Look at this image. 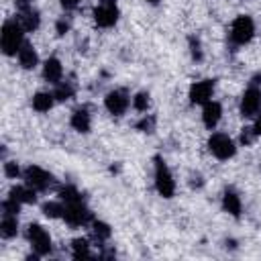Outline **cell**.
<instances>
[{
	"instance_id": "f1b7e54d",
	"label": "cell",
	"mask_w": 261,
	"mask_h": 261,
	"mask_svg": "<svg viewBox=\"0 0 261 261\" xmlns=\"http://www.w3.org/2000/svg\"><path fill=\"white\" fill-rule=\"evenodd\" d=\"M255 139H257V135H255L253 126H245V128L241 130V143H243L245 147H247V145H251Z\"/></svg>"
},
{
	"instance_id": "d4e9b609",
	"label": "cell",
	"mask_w": 261,
	"mask_h": 261,
	"mask_svg": "<svg viewBox=\"0 0 261 261\" xmlns=\"http://www.w3.org/2000/svg\"><path fill=\"white\" fill-rule=\"evenodd\" d=\"M133 108L139 110V112H147V108H149V94H147V92L135 94V98H133Z\"/></svg>"
},
{
	"instance_id": "83f0119b",
	"label": "cell",
	"mask_w": 261,
	"mask_h": 261,
	"mask_svg": "<svg viewBox=\"0 0 261 261\" xmlns=\"http://www.w3.org/2000/svg\"><path fill=\"white\" fill-rule=\"evenodd\" d=\"M4 175L10 177V179H16V177L20 175L18 163H16V161H6V163H4Z\"/></svg>"
},
{
	"instance_id": "44dd1931",
	"label": "cell",
	"mask_w": 261,
	"mask_h": 261,
	"mask_svg": "<svg viewBox=\"0 0 261 261\" xmlns=\"http://www.w3.org/2000/svg\"><path fill=\"white\" fill-rule=\"evenodd\" d=\"M63 212H65V206H63V202L59 200H51V202H45L43 204V214L47 216V218H63Z\"/></svg>"
},
{
	"instance_id": "e0dca14e",
	"label": "cell",
	"mask_w": 261,
	"mask_h": 261,
	"mask_svg": "<svg viewBox=\"0 0 261 261\" xmlns=\"http://www.w3.org/2000/svg\"><path fill=\"white\" fill-rule=\"evenodd\" d=\"M8 196L12 200H16L18 204H35L37 202V190H33L31 186L22 184V186H12Z\"/></svg>"
},
{
	"instance_id": "cb8c5ba5",
	"label": "cell",
	"mask_w": 261,
	"mask_h": 261,
	"mask_svg": "<svg viewBox=\"0 0 261 261\" xmlns=\"http://www.w3.org/2000/svg\"><path fill=\"white\" fill-rule=\"evenodd\" d=\"M71 255L75 259L90 257V243H88V239H73L71 241Z\"/></svg>"
},
{
	"instance_id": "4316f807",
	"label": "cell",
	"mask_w": 261,
	"mask_h": 261,
	"mask_svg": "<svg viewBox=\"0 0 261 261\" xmlns=\"http://www.w3.org/2000/svg\"><path fill=\"white\" fill-rule=\"evenodd\" d=\"M137 128L143 130V133H153V128H155V118H153L151 114H149V116L145 114V116L137 122Z\"/></svg>"
},
{
	"instance_id": "52a82bcc",
	"label": "cell",
	"mask_w": 261,
	"mask_h": 261,
	"mask_svg": "<svg viewBox=\"0 0 261 261\" xmlns=\"http://www.w3.org/2000/svg\"><path fill=\"white\" fill-rule=\"evenodd\" d=\"M22 177H24V184L31 186L37 192H47L53 184V175L49 171H45L43 167H39V165H29L22 171Z\"/></svg>"
},
{
	"instance_id": "836d02e7",
	"label": "cell",
	"mask_w": 261,
	"mask_h": 261,
	"mask_svg": "<svg viewBox=\"0 0 261 261\" xmlns=\"http://www.w3.org/2000/svg\"><path fill=\"white\" fill-rule=\"evenodd\" d=\"M251 86H257V88L261 86V73H257V75L251 80Z\"/></svg>"
},
{
	"instance_id": "9a60e30c",
	"label": "cell",
	"mask_w": 261,
	"mask_h": 261,
	"mask_svg": "<svg viewBox=\"0 0 261 261\" xmlns=\"http://www.w3.org/2000/svg\"><path fill=\"white\" fill-rule=\"evenodd\" d=\"M43 77L45 82L49 84H59L61 77H63V67H61V61L57 57H49L45 63H43Z\"/></svg>"
},
{
	"instance_id": "d6a6232c",
	"label": "cell",
	"mask_w": 261,
	"mask_h": 261,
	"mask_svg": "<svg viewBox=\"0 0 261 261\" xmlns=\"http://www.w3.org/2000/svg\"><path fill=\"white\" fill-rule=\"evenodd\" d=\"M253 130H255V135H257V137H261V110H259V112H257V116H255Z\"/></svg>"
},
{
	"instance_id": "d6986e66",
	"label": "cell",
	"mask_w": 261,
	"mask_h": 261,
	"mask_svg": "<svg viewBox=\"0 0 261 261\" xmlns=\"http://www.w3.org/2000/svg\"><path fill=\"white\" fill-rule=\"evenodd\" d=\"M53 102H55V96H53V92L49 94V92H37L35 96H33V110H37V112H49L51 108H53Z\"/></svg>"
},
{
	"instance_id": "f546056e",
	"label": "cell",
	"mask_w": 261,
	"mask_h": 261,
	"mask_svg": "<svg viewBox=\"0 0 261 261\" xmlns=\"http://www.w3.org/2000/svg\"><path fill=\"white\" fill-rule=\"evenodd\" d=\"M190 49H192V57L196 59V61H200L202 59V49H200V41L198 39H190Z\"/></svg>"
},
{
	"instance_id": "ffe728a7",
	"label": "cell",
	"mask_w": 261,
	"mask_h": 261,
	"mask_svg": "<svg viewBox=\"0 0 261 261\" xmlns=\"http://www.w3.org/2000/svg\"><path fill=\"white\" fill-rule=\"evenodd\" d=\"M18 232V218L16 214H2V222H0V234L2 239H12Z\"/></svg>"
},
{
	"instance_id": "6da1fadb",
	"label": "cell",
	"mask_w": 261,
	"mask_h": 261,
	"mask_svg": "<svg viewBox=\"0 0 261 261\" xmlns=\"http://www.w3.org/2000/svg\"><path fill=\"white\" fill-rule=\"evenodd\" d=\"M0 43L4 55H18L20 47L24 45V27L20 24L18 18H8L2 24L0 33Z\"/></svg>"
},
{
	"instance_id": "5bb4252c",
	"label": "cell",
	"mask_w": 261,
	"mask_h": 261,
	"mask_svg": "<svg viewBox=\"0 0 261 261\" xmlns=\"http://www.w3.org/2000/svg\"><path fill=\"white\" fill-rule=\"evenodd\" d=\"M69 124L73 130L77 133H90L92 128V116H90V110L86 106H80L71 112V118H69Z\"/></svg>"
},
{
	"instance_id": "2e32d148",
	"label": "cell",
	"mask_w": 261,
	"mask_h": 261,
	"mask_svg": "<svg viewBox=\"0 0 261 261\" xmlns=\"http://www.w3.org/2000/svg\"><path fill=\"white\" fill-rule=\"evenodd\" d=\"M222 210H224V212H228V214H230V216H234V218H239V216H241V210H243L241 196H239L234 190H230V188L222 194Z\"/></svg>"
},
{
	"instance_id": "5b68a950",
	"label": "cell",
	"mask_w": 261,
	"mask_h": 261,
	"mask_svg": "<svg viewBox=\"0 0 261 261\" xmlns=\"http://www.w3.org/2000/svg\"><path fill=\"white\" fill-rule=\"evenodd\" d=\"M255 35V22L251 16L241 14L230 24V41L234 45H247Z\"/></svg>"
},
{
	"instance_id": "1f68e13d",
	"label": "cell",
	"mask_w": 261,
	"mask_h": 261,
	"mask_svg": "<svg viewBox=\"0 0 261 261\" xmlns=\"http://www.w3.org/2000/svg\"><path fill=\"white\" fill-rule=\"evenodd\" d=\"M80 2L82 0H61V8L63 10H73V8H77Z\"/></svg>"
},
{
	"instance_id": "603a6c76",
	"label": "cell",
	"mask_w": 261,
	"mask_h": 261,
	"mask_svg": "<svg viewBox=\"0 0 261 261\" xmlns=\"http://www.w3.org/2000/svg\"><path fill=\"white\" fill-rule=\"evenodd\" d=\"M92 232H94V237H96V241H98V243L108 241V239H110V234H112L110 226H108L106 222H100V220H92Z\"/></svg>"
},
{
	"instance_id": "30bf717a",
	"label": "cell",
	"mask_w": 261,
	"mask_h": 261,
	"mask_svg": "<svg viewBox=\"0 0 261 261\" xmlns=\"http://www.w3.org/2000/svg\"><path fill=\"white\" fill-rule=\"evenodd\" d=\"M261 110V90L257 86H249L241 98V114L245 118H255Z\"/></svg>"
},
{
	"instance_id": "9c48e42d",
	"label": "cell",
	"mask_w": 261,
	"mask_h": 261,
	"mask_svg": "<svg viewBox=\"0 0 261 261\" xmlns=\"http://www.w3.org/2000/svg\"><path fill=\"white\" fill-rule=\"evenodd\" d=\"M16 12H18V20L24 27V31H37L41 24V16L39 10L33 8V4L29 0H16Z\"/></svg>"
},
{
	"instance_id": "ba28073f",
	"label": "cell",
	"mask_w": 261,
	"mask_h": 261,
	"mask_svg": "<svg viewBox=\"0 0 261 261\" xmlns=\"http://www.w3.org/2000/svg\"><path fill=\"white\" fill-rule=\"evenodd\" d=\"M130 96L126 94V90H112L106 94L104 98V106L110 114L114 116H122L126 110H128V104H130Z\"/></svg>"
},
{
	"instance_id": "8992f818",
	"label": "cell",
	"mask_w": 261,
	"mask_h": 261,
	"mask_svg": "<svg viewBox=\"0 0 261 261\" xmlns=\"http://www.w3.org/2000/svg\"><path fill=\"white\" fill-rule=\"evenodd\" d=\"M27 239H29L33 251L39 257L49 255V251H51V237H49V232L41 224H29L27 226Z\"/></svg>"
},
{
	"instance_id": "484cf974",
	"label": "cell",
	"mask_w": 261,
	"mask_h": 261,
	"mask_svg": "<svg viewBox=\"0 0 261 261\" xmlns=\"http://www.w3.org/2000/svg\"><path fill=\"white\" fill-rule=\"evenodd\" d=\"M20 206H22V204H18L16 200H12V198L8 196V198L2 202V214H16V216H18Z\"/></svg>"
},
{
	"instance_id": "3957f363",
	"label": "cell",
	"mask_w": 261,
	"mask_h": 261,
	"mask_svg": "<svg viewBox=\"0 0 261 261\" xmlns=\"http://www.w3.org/2000/svg\"><path fill=\"white\" fill-rule=\"evenodd\" d=\"M155 190L163 198H171L175 194V179L161 157H155Z\"/></svg>"
},
{
	"instance_id": "7c38bea8",
	"label": "cell",
	"mask_w": 261,
	"mask_h": 261,
	"mask_svg": "<svg viewBox=\"0 0 261 261\" xmlns=\"http://www.w3.org/2000/svg\"><path fill=\"white\" fill-rule=\"evenodd\" d=\"M212 94H214V80H200L190 86L188 96L192 104H206L208 100H212Z\"/></svg>"
},
{
	"instance_id": "4dcf8cb0",
	"label": "cell",
	"mask_w": 261,
	"mask_h": 261,
	"mask_svg": "<svg viewBox=\"0 0 261 261\" xmlns=\"http://www.w3.org/2000/svg\"><path fill=\"white\" fill-rule=\"evenodd\" d=\"M55 29H57V35H65V33L69 31V20H65V16L59 18L57 24H55Z\"/></svg>"
},
{
	"instance_id": "e575fe53",
	"label": "cell",
	"mask_w": 261,
	"mask_h": 261,
	"mask_svg": "<svg viewBox=\"0 0 261 261\" xmlns=\"http://www.w3.org/2000/svg\"><path fill=\"white\" fill-rule=\"evenodd\" d=\"M100 4H116V0H98Z\"/></svg>"
},
{
	"instance_id": "8fae6325",
	"label": "cell",
	"mask_w": 261,
	"mask_h": 261,
	"mask_svg": "<svg viewBox=\"0 0 261 261\" xmlns=\"http://www.w3.org/2000/svg\"><path fill=\"white\" fill-rule=\"evenodd\" d=\"M94 20L102 29H110L118 22V6L116 4H100L94 8Z\"/></svg>"
},
{
	"instance_id": "4fadbf2b",
	"label": "cell",
	"mask_w": 261,
	"mask_h": 261,
	"mask_svg": "<svg viewBox=\"0 0 261 261\" xmlns=\"http://www.w3.org/2000/svg\"><path fill=\"white\" fill-rule=\"evenodd\" d=\"M220 116H222V106H220L218 102L208 100L206 104H202V122H204L206 128L212 130V128L218 124Z\"/></svg>"
},
{
	"instance_id": "ac0fdd59",
	"label": "cell",
	"mask_w": 261,
	"mask_h": 261,
	"mask_svg": "<svg viewBox=\"0 0 261 261\" xmlns=\"http://www.w3.org/2000/svg\"><path fill=\"white\" fill-rule=\"evenodd\" d=\"M18 63L22 69H33L37 63H39V55L35 51V47L31 43H24L18 51Z\"/></svg>"
},
{
	"instance_id": "7402d4cb",
	"label": "cell",
	"mask_w": 261,
	"mask_h": 261,
	"mask_svg": "<svg viewBox=\"0 0 261 261\" xmlns=\"http://www.w3.org/2000/svg\"><path fill=\"white\" fill-rule=\"evenodd\" d=\"M73 86L69 84V82H59V84H55V90H53V96H55V100L57 102H65V100H69V98H73Z\"/></svg>"
},
{
	"instance_id": "d590c367",
	"label": "cell",
	"mask_w": 261,
	"mask_h": 261,
	"mask_svg": "<svg viewBox=\"0 0 261 261\" xmlns=\"http://www.w3.org/2000/svg\"><path fill=\"white\" fill-rule=\"evenodd\" d=\"M149 4H159V0H147Z\"/></svg>"
},
{
	"instance_id": "7a4b0ae2",
	"label": "cell",
	"mask_w": 261,
	"mask_h": 261,
	"mask_svg": "<svg viewBox=\"0 0 261 261\" xmlns=\"http://www.w3.org/2000/svg\"><path fill=\"white\" fill-rule=\"evenodd\" d=\"M63 202V200H61ZM65 206V212H63V220L69 224V226H86L88 222H92V212L88 210V206L84 204V198H73V200H67L63 202Z\"/></svg>"
},
{
	"instance_id": "277c9868",
	"label": "cell",
	"mask_w": 261,
	"mask_h": 261,
	"mask_svg": "<svg viewBox=\"0 0 261 261\" xmlns=\"http://www.w3.org/2000/svg\"><path fill=\"white\" fill-rule=\"evenodd\" d=\"M208 151H210L216 159L226 161V159L234 157L237 147H234V141H232L228 135H224V133H212L210 139H208Z\"/></svg>"
}]
</instances>
